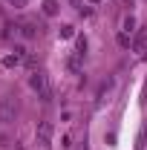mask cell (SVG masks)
Instances as JSON below:
<instances>
[{
    "mask_svg": "<svg viewBox=\"0 0 147 150\" xmlns=\"http://www.w3.org/2000/svg\"><path fill=\"white\" fill-rule=\"evenodd\" d=\"M81 58H84V52H78V49H75L72 55H69V61H66V67H69L72 72H78V69H81Z\"/></svg>",
    "mask_w": 147,
    "mask_h": 150,
    "instance_id": "obj_5",
    "label": "cell"
},
{
    "mask_svg": "<svg viewBox=\"0 0 147 150\" xmlns=\"http://www.w3.org/2000/svg\"><path fill=\"white\" fill-rule=\"evenodd\" d=\"M18 110H20L18 95L6 93L3 98H0V124H3V127H6V124H12V121H15V115H18Z\"/></svg>",
    "mask_w": 147,
    "mask_h": 150,
    "instance_id": "obj_2",
    "label": "cell"
},
{
    "mask_svg": "<svg viewBox=\"0 0 147 150\" xmlns=\"http://www.w3.org/2000/svg\"><path fill=\"white\" fill-rule=\"evenodd\" d=\"M18 29H20V35H23V38H35V35H37L35 23H20Z\"/></svg>",
    "mask_w": 147,
    "mask_h": 150,
    "instance_id": "obj_6",
    "label": "cell"
},
{
    "mask_svg": "<svg viewBox=\"0 0 147 150\" xmlns=\"http://www.w3.org/2000/svg\"><path fill=\"white\" fill-rule=\"evenodd\" d=\"M121 29H124V32H133V29H136V18H133V15H130V18H124V23H121Z\"/></svg>",
    "mask_w": 147,
    "mask_h": 150,
    "instance_id": "obj_8",
    "label": "cell"
},
{
    "mask_svg": "<svg viewBox=\"0 0 147 150\" xmlns=\"http://www.w3.org/2000/svg\"><path fill=\"white\" fill-rule=\"evenodd\" d=\"M144 46H147V29H139V35L133 38V49L136 52H144Z\"/></svg>",
    "mask_w": 147,
    "mask_h": 150,
    "instance_id": "obj_4",
    "label": "cell"
},
{
    "mask_svg": "<svg viewBox=\"0 0 147 150\" xmlns=\"http://www.w3.org/2000/svg\"><path fill=\"white\" fill-rule=\"evenodd\" d=\"M72 6H81V0H72Z\"/></svg>",
    "mask_w": 147,
    "mask_h": 150,
    "instance_id": "obj_14",
    "label": "cell"
},
{
    "mask_svg": "<svg viewBox=\"0 0 147 150\" xmlns=\"http://www.w3.org/2000/svg\"><path fill=\"white\" fill-rule=\"evenodd\" d=\"M12 3H15V6H26V0H12Z\"/></svg>",
    "mask_w": 147,
    "mask_h": 150,
    "instance_id": "obj_13",
    "label": "cell"
},
{
    "mask_svg": "<svg viewBox=\"0 0 147 150\" xmlns=\"http://www.w3.org/2000/svg\"><path fill=\"white\" fill-rule=\"evenodd\" d=\"M43 15H46V18L58 15V3H55V0H43Z\"/></svg>",
    "mask_w": 147,
    "mask_h": 150,
    "instance_id": "obj_7",
    "label": "cell"
},
{
    "mask_svg": "<svg viewBox=\"0 0 147 150\" xmlns=\"http://www.w3.org/2000/svg\"><path fill=\"white\" fill-rule=\"evenodd\" d=\"M20 58H23V55H9V58H3V67H18Z\"/></svg>",
    "mask_w": 147,
    "mask_h": 150,
    "instance_id": "obj_9",
    "label": "cell"
},
{
    "mask_svg": "<svg viewBox=\"0 0 147 150\" xmlns=\"http://www.w3.org/2000/svg\"><path fill=\"white\" fill-rule=\"evenodd\" d=\"M144 139H147V130L141 127V133H139V144H136V150H144Z\"/></svg>",
    "mask_w": 147,
    "mask_h": 150,
    "instance_id": "obj_10",
    "label": "cell"
},
{
    "mask_svg": "<svg viewBox=\"0 0 147 150\" xmlns=\"http://www.w3.org/2000/svg\"><path fill=\"white\" fill-rule=\"evenodd\" d=\"M29 87L37 93V98H40V101H49V98H52L49 78H46V72H40V69H32V72H29Z\"/></svg>",
    "mask_w": 147,
    "mask_h": 150,
    "instance_id": "obj_1",
    "label": "cell"
},
{
    "mask_svg": "<svg viewBox=\"0 0 147 150\" xmlns=\"http://www.w3.org/2000/svg\"><path fill=\"white\" fill-rule=\"evenodd\" d=\"M61 35H64V38H72L75 32H72V26H64V29H61Z\"/></svg>",
    "mask_w": 147,
    "mask_h": 150,
    "instance_id": "obj_12",
    "label": "cell"
},
{
    "mask_svg": "<svg viewBox=\"0 0 147 150\" xmlns=\"http://www.w3.org/2000/svg\"><path fill=\"white\" fill-rule=\"evenodd\" d=\"M118 43H121V46H130V35H127V32L118 35Z\"/></svg>",
    "mask_w": 147,
    "mask_h": 150,
    "instance_id": "obj_11",
    "label": "cell"
},
{
    "mask_svg": "<svg viewBox=\"0 0 147 150\" xmlns=\"http://www.w3.org/2000/svg\"><path fill=\"white\" fill-rule=\"evenodd\" d=\"M52 133H55V127H52V121H37V130H35V139L37 144L43 150L52 147Z\"/></svg>",
    "mask_w": 147,
    "mask_h": 150,
    "instance_id": "obj_3",
    "label": "cell"
}]
</instances>
